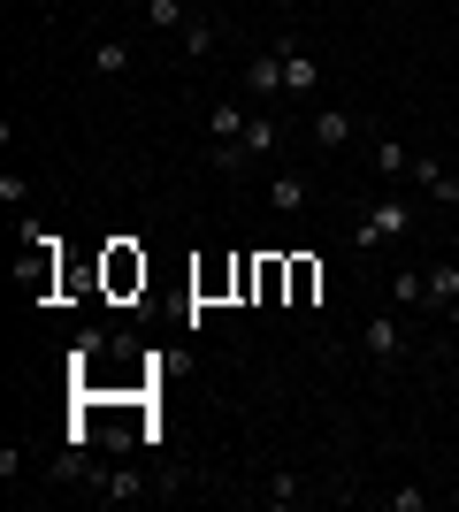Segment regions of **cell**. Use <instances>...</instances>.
I'll return each mask as SVG.
<instances>
[{
	"mask_svg": "<svg viewBox=\"0 0 459 512\" xmlns=\"http://www.w3.org/2000/svg\"><path fill=\"white\" fill-rule=\"evenodd\" d=\"M414 222H421V199L383 184V199H368V207H360V222H352V245H406V237H414Z\"/></svg>",
	"mask_w": 459,
	"mask_h": 512,
	"instance_id": "cell-1",
	"label": "cell"
},
{
	"mask_svg": "<svg viewBox=\"0 0 459 512\" xmlns=\"http://www.w3.org/2000/svg\"><path fill=\"white\" fill-rule=\"evenodd\" d=\"M238 100H253V107L284 100V54H253V62L238 69Z\"/></svg>",
	"mask_w": 459,
	"mask_h": 512,
	"instance_id": "cell-2",
	"label": "cell"
},
{
	"mask_svg": "<svg viewBox=\"0 0 459 512\" xmlns=\"http://www.w3.org/2000/svg\"><path fill=\"white\" fill-rule=\"evenodd\" d=\"M406 192L429 199V207H459V176L444 169V161H429V153H414V169H406Z\"/></svg>",
	"mask_w": 459,
	"mask_h": 512,
	"instance_id": "cell-3",
	"label": "cell"
},
{
	"mask_svg": "<svg viewBox=\"0 0 459 512\" xmlns=\"http://www.w3.org/2000/svg\"><path fill=\"white\" fill-rule=\"evenodd\" d=\"M306 138H314V153H345L352 138H360V115H352V107H314V115H306Z\"/></svg>",
	"mask_w": 459,
	"mask_h": 512,
	"instance_id": "cell-4",
	"label": "cell"
},
{
	"mask_svg": "<svg viewBox=\"0 0 459 512\" xmlns=\"http://www.w3.org/2000/svg\"><path fill=\"white\" fill-rule=\"evenodd\" d=\"M276 54H284V100H291V107H299V100H314V92H322V62H314V54H306L299 39H284Z\"/></svg>",
	"mask_w": 459,
	"mask_h": 512,
	"instance_id": "cell-5",
	"label": "cell"
},
{
	"mask_svg": "<svg viewBox=\"0 0 459 512\" xmlns=\"http://www.w3.org/2000/svg\"><path fill=\"white\" fill-rule=\"evenodd\" d=\"M245 123H253V100H238V92H230V100H215L207 115H199L207 146H238V138H245Z\"/></svg>",
	"mask_w": 459,
	"mask_h": 512,
	"instance_id": "cell-6",
	"label": "cell"
},
{
	"mask_svg": "<svg viewBox=\"0 0 459 512\" xmlns=\"http://www.w3.org/2000/svg\"><path fill=\"white\" fill-rule=\"evenodd\" d=\"M276 146H284V115L276 107H253V123H245V138H238V153L261 169V161H276Z\"/></svg>",
	"mask_w": 459,
	"mask_h": 512,
	"instance_id": "cell-7",
	"label": "cell"
},
{
	"mask_svg": "<svg viewBox=\"0 0 459 512\" xmlns=\"http://www.w3.org/2000/svg\"><path fill=\"white\" fill-rule=\"evenodd\" d=\"M360 344H368V360H383V367L414 352V337H406V321H398V314H375L368 329H360Z\"/></svg>",
	"mask_w": 459,
	"mask_h": 512,
	"instance_id": "cell-8",
	"label": "cell"
},
{
	"mask_svg": "<svg viewBox=\"0 0 459 512\" xmlns=\"http://www.w3.org/2000/svg\"><path fill=\"white\" fill-rule=\"evenodd\" d=\"M306 497H314V482H306L299 467H276V474L261 482V505H268V512H299Z\"/></svg>",
	"mask_w": 459,
	"mask_h": 512,
	"instance_id": "cell-9",
	"label": "cell"
},
{
	"mask_svg": "<svg viewBox=\"0 0 459 512\" xmlns=\"http://www.w3.org/2000/svg\"><path fill=\"white\" fill-rule=\"evenodd\" d=\"M92 497H100V505H138V497H153V490H146V474H131V467H100L92 474Z\"/></svg>",
	"mask_w": 459,
	"mask_h": 512,
	"instance_id": "cell-10",
	"label": "cell"
},
{
	"mask_svg": "<svg viewBox=\"0 0 459 512\" xmlns=\"http://www.w3.org/2000/svg\"><path fill=\"white\" fill-rule=\"evenodd\" d=\"M131 69H138V46L123 39V31H108V39L92 46V77H108V85H115V77H131Z\"/></svg>",
	"mask_w": 459,
	"mask_h": 512,
	"instance_id": "cell-11",
	"label": "cell"
},
{
	"mask_svg": "<svg viewBox=\"0 0 459 512\" xmlns=\"http://www.w3.org/2000/svg\"><path fill=\"white\" fill-rule=\"evenodd\" d=\"M368 161H375V184H406V169H414V146H398V138H375Z\"/></svg>",
	"mask_w": 459,
	"mask_h": 512,
	"instance_id": "cell-12",
	"label": "cell"
},
{
	"mask_svg": "<svg viewBox=\"0 0 459 512\" xmlns=\"http://www.w3.org/2000/svg\"><path fill=\"white\" fill-rule=\"evenodd\" d=\"M268 207L284 214V222H291V214H306V176L299 169H276V176H268Z\"/></svg>",
	"mask_w": 459,
	"mask_h": 512,
	"instance_id": "cell-13",
	"label": "cell"
},
{
	"mask_svg": "<svg viewBox=\"0 0 459 512\" xmlns=\"http://www.w3.org/2000/svg\"><path fill=\"white\" fill-rule=\"evenodd\" d=\"M176 46H184V62H215V46H222V31L207 16H192L184 31H176Z\"/></svg>",
	"mask_w": 459,
	"mask_h": 512,
	"instance_id": "cell-14",
	"label": "cell"
},
{
	"mask_svg": "<svg viewBox=\"0 0 459 512\" xmlns=\"http://www.w3.org/2000/svg\"><path fill=\"white\" fill-rule=\"evenodd\" d=\"M192 16H199L192 0H146V23H153V31H169V39H176V31H184Z\"/></svg>",
	"mask_w": 459,
	"mask_h": 512,
	"instance_id": "cell-15",
	"label": "cell"
},
{
	"mask_svg": "<svg viewBox=\"0 0 459 512\" xmlns=\"http://www.w3.org/2000/svg\"><path fill=\"white\" fill-rule=\"evenodd\" d=\"M391 306H429V268H398L391 276Z\"/></svg>",
	"mask_w": 459,
	"mask_h": 512,
	"instance_id": "cell-16",
	"label": "cell"
},
{
	"mask_svg": "<svg viewBox=\"0 0 459 512\" xmlns=\"http://www.w3.org/2000/svg\"><path fill=\"white\" fill-rule=\"evenodd\" d=\"M452 299H459V260H429V306L444 314Z\"/></svg>",
	"mask_w": 459,
	"mask_h": 512,
	"instance_id": "cell-17",
	"label": "cell"
},
{
	"mask_svg": "<svg viewBox=\"0 0 459 512\" xmlns=\"http://www.w3.org/2000/svg\"><path fill=\"white\" fill-rule=\"evenodd\" d=\"M23 199H31V184H23V176H16V169H0V207L16 214V207H23Z\"/></svg>",
	"mask_w": 459,
	"mask_h": 512,
	"instance_id": "cell-18",
	"label": "cell"
},
{
	"mask_svg": "<svg viewBox=\"0 0 459 512\" xmlns=\"http://www.w3.org/2000/svg\"><path fill=\"white\" fill-rule=\"evenodd\" d=\"M383 505H391V512H429V490H414V482H406V490H391Z\"/></svg>",
	"mask_w": 459,
	"mask_h": 512,
	"instance_id": "cell-19",
	"label": "cell"
},
{
	"mask_svg": "<svg viewBox=\"0 0 459 512\" xmlns=\"http://www.w3.org/2000/svg\"><path fill=\"white\" fill-rule=\"evenodd\" d=\"M444 321H459V299H452V306H444Z\"/></svg>",
	"mask_w": 459,
	"mask_h": 512,
	"instance_id": "cell-20",
	"label": "cell"
},
{
	"mask_svg": "<svg viewBox=\"0 0 459 512\" xmlns=\"http://www.w3.org/2000/svg\"><path fill=\"white\" fill-rule=\"evenodd\" d=\"M452 214H459V207H452Z\"/></svg>",
	"mask_w": 459,
	"mask_h": 512,
	"instance_id": "cell-21",
	"label": "cell"
}]
</instances>
